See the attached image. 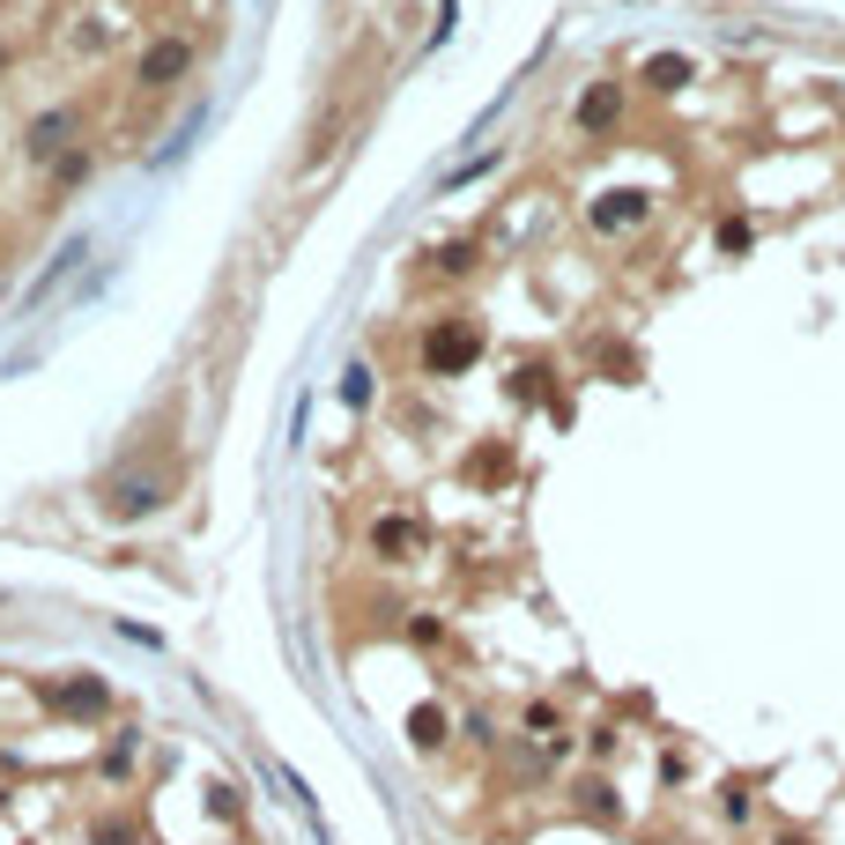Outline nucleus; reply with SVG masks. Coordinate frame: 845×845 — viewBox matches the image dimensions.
Masks as SVG:
<instances>
[{"mask_svg": "<svg viewBox=\"0 0 845 845\" xmlns=\"http://www.w3.org/2000/svg\"><path fill=\"white\" fill-rule=\"evenodd\" d=\"M164 505H171V467H156V453L127 461L97 490V512H104L112 527H134V519H149V512H164Z\"/></svg>", "mask_w": 845, "mask_h": 845, "instance_id": "obj_1", "label": "nucleus"}, {"mask_svg": "<svg viewBox=\"0 0 845 845\" xmlns=\"http://www.w3.org/2000/svg\"><path fill=\"white\" fill-rule=\"evenodd\" d=\"M482 349H490V327L475 312H445V319L422 327V371L430 379H461V371L482 364Z\"/></svg>", "mask_w": 845, "mask_h": 845, "instance_id": "obj_2", "label": "nucleus"}, {"mask_svg": "<svg viewBox=\"0 0 845 845\" xmlns=\"http://www.w3.org/2000/svg\"><path fill=\"white\" fill-rule=\"evenodd\" d=\"M193 60H201V45L186 38V30H164V38L141 45V60H134V83L149 89V97H156V89H178L186 75H193Z\"/></svg>", "mask_w": 845, "mask_h": 845, "instance_id": "obj_3", "label": "nucleus"}, {"mask_svg": "<svg viewBox=\"0 0 845 845\" xmlns=\"http://www.w3.org/2000/svg\"><path fill=\"white\" fill-rule=\"evenodd\" d=\"M623 119H631V83H587L579 104H571V127L587 134V141H608Z\"/></svg>", "mask_w": 845, "mask_h": 845, "instance_id": "obj_4", "label": "nucleus"}, {"mask_svg": "<svg viewBox=\"0 0 845 845\" xmlns=\"http://www.w3.org/2000/svg\"><path fill=\"white\" fill-rule=\"evenodd\" d=\"M422 542H430V527H422L416 512H379L371 519V556L379 564H416Z\"/></svg>", "mask_w": 845, "mask_h": 845, "instance_id": "obj_5", "label": "nucleus"}, {"mask_svg": "<svg viewBox=\"0 0 845 845\" xmlns=\"http://www.w3.org/2000/svg\"><path fill=\"white\" fill-rule=\"evenodd\" d=\"M75 127H83V112H75V104H60V112L30 119V127H23V156H30V164H60V156L75 149Z\"/></svg>", "mask_w": 845, "mask_h": 845, "instance_id": "obj_6", "label": "nucleus"}, {"mask_svg": "<svg viewBox=\"0 0 845 845\" xmlns=\"http://www.w3.org/2000/svg\"><path fill=\"white\" fill-rule=\"evenodd\" d=\"M653 215V201L638 193V186H608V193H593V209H587V223L601 230V238H623V230H638Z\"/></svg>", "mask_w": 845, "mask_h": 845, "instance_id": "obj_7", "label": "nucleus"}, {"mask_svg": "<svg viewBox=\"0 0 845 845\" xmlns=\"http://www.w3.org/2000/svg\"><path fill=\"white\" fill-rule=\"evenodd\" d=\"M45 705L67 712V719H97L104 705H112V690H104L97 676H67V682H45Z\"/></svg>", "mask_w": 845, "mask_h": 845, "instance_id": "obj_8", "label": "nucleus"}, {"mask_svg": "<svg viewBox=\"0 0 845 845\" xmlns=\"http://www.w3.org/2000/svg\"><path fill=\"white\" fill-rule=\"evenodd\" d=\"M638 83L653 89V97H676V89L697 83V67H690V52H653V60L638 67Z\"/></svg>", "mask_w": 845, "mask_h": 845, "instance_id": "obj_9", "label": "nucleus"}, {"mask_svg": "<svg viewBox=\"0 0 845 845\" xmlns=\"http://www.w3.org/2000/svg\"><path fill=\"white\" fill-rule=\"evenodd\" d=\"M422 260H430L438 282H467V275L482 267V245H475V238H445V245H430Z\"/></svg>", "mask_w": 845, "mask_h": 845, "instance_id": "obj_10", "label": "nucleus"}, {"mask_svg": "<svg viewBox=\"0 0 845 845\" xmlns=\"http://www.w3.org/2000/svg\"><path fill=\"white\" fill-rule=\"evenodd\" d=\"M89 171H97V149H89V141H75V149L52 164V193H75V186H89Z\"/></svg>", "mask_w": 845, "mask_h": 845, "instance_id": "obj_11", "label": "nucleus"}, {"mask_svg": "<svg viewBox=\"0 0 845 845\" xmlns=\"http://www.w3.org/2000/svg\"><path fill=\"white\" fill-rule=\"evenodd\" d=\"M408 742H416V749H438V742H445V705H416V712H408Z\"/></svg>", "mask_w": 845, "mask_h": 845, "instance_id": "obj_12", "label": "nucleus"}, {"mask_svg": "<svg viewBox=\"0 0 845 845\" xmlns=\"http://www.w3.org/2000/svg\"><path fill=\"white\" fill-rule=\"evenodd\" d=\"M749 245H757V223H749V215H727V223H719V253L742 260Z\"/></svg>", "mask_w": 845, "mask_h": 845, "instance_id": "obj_13", "label": "nucleus"}, {"mask_svg": "<svg viewBox=\"0 0 845 845\" xmlns=\"http://www.w3.org/2000/svg\"><path fill=\"white\" fill-rule=\"evenodd\" d=\"M542 386H550V364H519L512 371V401L527 408V401H542Z\"/></svg>", "mask_w": 845, "mask_h": 845, "instance_id": "obj_14", "label": "nucleus"}, {"mask_svg": "<svg viewBox=\"0 0 845 845\" xmlns=\"http://www.w3.org/2000/svg\"><path fill=\"white\" fill-rule=\"evenodd\" d=\"M371 393H379V379H371L364 364H356V371L341 379V401H349V408H371Z\"/></svg>", "mask_w": 845, "mask_h": 845, "instance_id": "obj_15", "label": "nucleus"}, {"mask_svg": "<svg viewBox=\"0 0 845 845\" xmlns=\"http://www.w3.org/2000/svg\"><path fill=\"white\" fill-rule=\"evenodd\" d=\"M89 838H97V845H134V823H127V816H104Z\"/></svg>", "mask_w": 845, "mask_h": 845, "instance_id": "obj_16", "label": "nucleus"}, {"mask_svg": "<svg viewBox=\"0 0 845 845\" xmlns=\"http://www.w3.org/2000/svg\"><path fill=\"white\" fill-rule=\"evenodd\" d=\"M505 445H482V453H475V482H490V475H505Z\"/></svg>", "mask_w": 845, "mask_h": 845, "instance_id": "obj_17", "label": "nucleus"}, {"mask_svg": "<svg viewBox=\"0 0 845 845\" xmlns=\"http://www.w3.org/2000/svg\"><path fill=\"white\" fill-rule=\"evenodd\" d=\"M579 802H587L593 816H616V794H608V786H601V779H587V786H579Z\"/></svg>", "mask_w": 845, "mask_h": 845, "instance_id": "obj_18", "label": "nucleus"}, {"mask_svg": "<svg viewBox=\"0 0 845 845\" xmlns=\"http://www.w3.org/2000/svg\"><path fill=\"white\" fill-rule=\"evenodd\" d=\"M209 816L230 823V816H238V786H209Z\"/></svg>", "mask_w": 845, "mask_h": 845, "instance_id": "obj_19", "label": "nucleus"}, {"mask_svg": "<svg viewBox=\"0 0 845 845\" xmlns=\"http://www.w3.org/2000/svg\"><path fill=\"white\" fill-rule=\"evenodd\" d=\"M786 845H802V838H786Z\"/></svg>", "mask_w": 845, "mask_h": 845, "instance_id": "obj_20", "label": "nucleus"}]
</instances>
